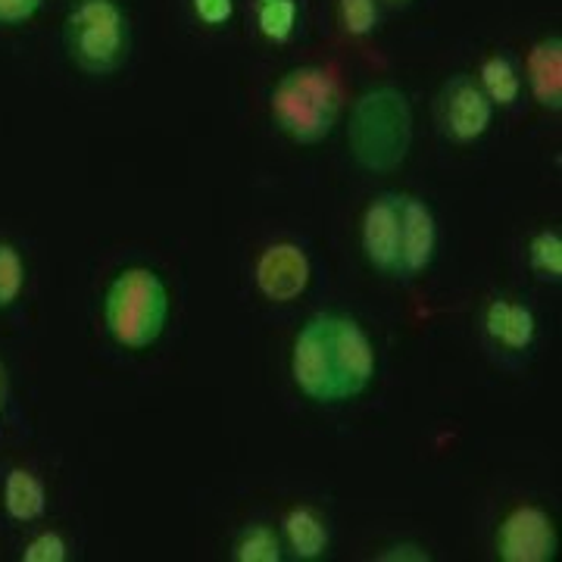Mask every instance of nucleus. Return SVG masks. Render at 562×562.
Wrapping results in <instances>:
<instances>
[{"mask_svg": "<svg viewBox=\"0 0 562 562\" xmlns=\"http://www.w3.org/2000/svg\"><path fill=\"white\" fill-rule=\"evenodd\" d=\"M375 347L360 322L344 313H319L294 338L291 375L313 403H347L375 379Z\"/></svg>", "mask_w": 562, "mask_h": 562, "instance_id": "obj_1", "label": "nucleus"}, {"mask_svg": "<svg viewBox=\"0 0 562 562\" xmlns=\"http://www.w3.org/2000/svg\"><path fill=\"white\" fill-rule=\"evenodd\" d=\"M362 254L375 272L387 279H416L438 250V222L428 203L387 191L362 213Z\"/></svg>", "mask_w": 562, "mask_h": 562, "instance_id": "obj_2", "label": "nucleus"}, {"mask_svg": "<svg viewBox=\"0 0 562 562\" xmlns=\"http://www.w3.org/2000/svg\"><path fill=\"white\" fill-rule=\"evenodd\" d=\"M169 322L166 281L147 266H128L110 281L103 297V325L125 350H150Z\"/></svg>", "mask_w": 562, "mask_h": 562, "instance_id": "obj_3", "label": "nucleus"}, {"mask_svg": "<svg viewBox=\"0 0 562 562\" xmlns=\"http://www.w3.org/2000/svg\"><path fill=\"white\" fill-rule=\"evenodd\" d=\"M350 150L369 172L401 169L413 144V110L394 88H375L362 94L350 116Z\"/></svg>", "mask_w": 562, "mask_h": 562, "instance_id": "obj_4", "label": "nucleus"}, {"mask_svg": "<svg viewBox=\"0 0 562 562\" xmlns=\"http://www.w3.org/2000/svg\"><path fill=\"white\" fill-rule=\"evenodd\" d=\"M341 113V88L322 66H301L284 72L272 91V116L297 144H319L331 135Z\"/></svg>", "mask_w": 562, "mask_h": 562, "instance_id": "obj_5", "label": "nucleus"}, {"mask_svg": "<svg viewBox=\"0 0 562 562\" xmlns=\"http://www.w3.org/2000/svg\"><path fill=\"white\" fill-rule=\"evenodd\" d=\"M69 60L88 76H110L128 57V20L116 0H81L66 20Z\"/></svg>", "mask_w": 562, "mask_h": 562, "instance_id": "obj_6", "label": "nucleus"}, {"mask_svg": "<svg viewBox=\"0 0 562 562\" xmlns=\"http://www.w3.org/2000/svg\"><path fill=\"white\" fill-rule=\"evenodd\" d=\"M557 547V525L541 506H516L497 528V557L503 562H550Z\"/></svg>", "mask_w": 562, "mask_h": 562, "instance_id": "obj_7", "label": "nucleus"}, {"mask_svg": "<svg viewBox=\"0 0 562 562\" xmlns=\"http://www.w3.org/2000/svg\"><path fill=\"white\" fill-rule=\"evenodd\" d=\"M438 122H441L443 135L460 144L482 138L491 125V101L482 91V85H475L469 76L447 81L438 98Z\"/></svg>", "mask_w": 562, "mask_h": 562, "instance_id": "obj_8", "label": "nucleus"}, {"mask_svg": "<svg viewBox=\"0 0 562 562\" xmlns=\"http://www.w3.org/2000/svg\"><path fill=\"white\" fill-rule=\"evenodd\" d=\"M257 288L272 303H291L310 288V260L297 244H272L257 260Z\"/></svg>", "mask_w": 562, "mask_h": 562, "instance_id": "obj_9", "label": "nucleus"}, {"mask_svg": "<svg viewBox=\"0 0 562 562\" xmlns=\"http://www.w3.org/2000/svg\"><path fill=\"white\" fill-rule=\"evenodd\" d=\"M484 328H487L491 341H497L506 350H528L535 344V335H538L535 313L522 303H513L506 297L487 303Z\"/></svg>", "mask_w": 562, "mask_h": 562, "instance_id": "obj_10", "label": "nucleus"}, {"mask_svg": "<svg viewBox=\"0 0 562 562\" xmlns=\"http://www.w3.org/2000/svg\"><path fill=\"white\" fill-rule=\"evenodd\" d=\"M528 85L535 98L547 110L562 106V41L553 38L538 41L528 54Z\"/></svg>", "mask_w": 562, "mask_h": 562, "instance_id": "obj_11", "label": "nucleus"}, {"mask_svg": "<svg viewBox=\"0 0 562 562\" xmlns=\"http://www.w3.org/2000/svg\"><path fill=\"white\" fill-rule=\"evenodd\" d=\"M3 509L13 522H38L47 509V487L32 469H10L3 479Z\"/></svg>", "mask_w": 562, "mask_h": 562, "instance_id": "obj_12", "label": "nucleus"}, {"mask_svg": "<svg viewBox=\"0 0 562 562\" xmlns=\"http://www.w3.org/2000/svg\"><path fill=\"white\" fill-rule=\"evenodd\" d=\"M284 538H288L294 560L313 562L328 550V525L316 509L297 506L284 516Z\"/></svg>", "mask_w": 562, "mask_h": 562, "instance_id": "obj_13", "label": "nucleus"}, {"mask_svg": "<svg viewBox=\"0 0 562 562\" xmlns=\"http://www.w3.org/2000/svg\"><path fill=\"white\" fill-rule=\"evenodd\" d=\"M482 91L491 103L509 106V103H516L519 91H522V79L506 57H487L482 63Z\"/></svg>", "mask_w": 562, "mask_h": 562, "instance_id": "obj_14", "label": "nucleus"}, {"mask_svg": "<svg viewBox=\"0 0 562 562\" xmlns=\"http://www.w3.org/2000/svg\"><path fill=\"white\" fill-rule=\"evenodd\" d=\"M235 562H279L281 560V541L276 528L269 525H250L244 528L232 550Z\"/></svg>", "mask_w": 562, "mask_h": 562, "instance_id": "obj_15", "label": "nucleus"}, {"mask_svg": "<svg viewBox=\"0 0 562 562\" xmlns=\"http://www.w3.org/2000/svg\"><path fill=\"white\" fill-rule=\"evenodd\" d=\"M528 262L543 281L562 279V235L543 228L528 241Z\"/></svg>", "mask_w": 562, "mask_h": 562, "instance_id": "obj_16", "label": "nucleus"}, {"mask_svg": "<svg viewBox=\"0 0 562 562\" xmlns=\"http://www.w3.org/2000/svg\"><path fill=\"white\" fill-rule=\"evenodd\" d=\"M257 20L260 32L269 41H288L294 35L297 3L294 0H257Z\"/></svg>", "mask_w": 562, "mask_h": 562, "instance_id": "obj_17", "label": "nucleus"}, {"mask_svg": "<svg viewBox=\"0 0 562 562\" xmlns=\"http://www.w3.org/2000/svg\"><path fill=\"white\" fill-rule=\"evenodd\" d=\"M25 288V262L10 241H0V310H10Z\"/></svg>", "mask_w": 562, "mask_h": 562, "instance_id": "obj_18", "label": "nucleus"}, {"mask_svg": "<svg viewBox=\"0 0 562 562\" xmlns=\"http://www.w3.org/2000/svg\"><path fill=\"white\" fill-rule=\"evenodd\" d=\"M338 16H341L344 32L369 35L379 22V3L375 0H338Z\"/></svg>", "mask_w": 562, "mask_h": 562, "instance_id": "obj_19", "label": "nucleus"}, {"mask_svg": "<svg viewBox=\"0 0 562 562\" xmlns=\"http://www.w3.org/2000/svg\"><path fill=\"white\" fill-rule=\"evenodd\" d=\"M69 557V547L57 531H41L38 538L25 543L22 562H63Z\"/></svg>", "mask_w": 562, "mask_h": 562, "instance_id": "obj_20", "label": "nucleus"}, {"mask_svg": "<svg viewBox=\"0 0 562 562\" xmlns=\"http://www.w3.org/2000/svg\"><path fill=\"white\" fill-rule=\"evenodd\" d=\"M41 10V0H0V25L29 22Z\"/></svg>", "mask_w": 562, "mask_h": 562, "instance_id": "obj_21", "label": "nucleus"}, {"mask_svg": "<svg viewBox=\"0 0 562 562\" xmlns=\"http://www.w3.org/2000/svg\"><path fill=\"white\" fill-rule=\"evenodd\" d=\"M194 13L206 25H225L235 13V0H194Z\"/></svg>", "mask_w": 562, "mask_h": 562, "instance_id": "obj_22", "label": "nucleus"}, {"mask_svg": "<svg viewBox=\"0 0 562 562\" xmlns=\"http://www.w3.org/2000/svg\"><path fill=\"white\" fill-rule=\"evenodd\" d=\"M0 406H3V369H0Z\"/></svg>", "mask_w": 562, "mask_h": 562, "instance_id": "obj_23", "label": "nucleus"}, {"mask_svg": "<svg viewBox=\"0 0 562 562\" xmlns=\"http://www.w3.org/2000/svg\"><path fill=\"white\" fill-rule=\"evenodd\" d=\"M394 3H406V0H394Z\"/></svg>", "mask_w": 562, "mask_h": 562, "instance_id": "obj_24", "label": "nucleus"}]
</instances>
